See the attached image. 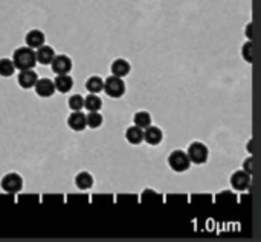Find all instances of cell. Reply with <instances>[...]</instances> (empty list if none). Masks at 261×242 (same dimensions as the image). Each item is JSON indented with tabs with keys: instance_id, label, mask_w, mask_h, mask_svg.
Returning <instances> with one entry per match:
<instances>
[{
	"instance_id": "1",
	"label": "cell",
	"mask_w": 261,
	"mask_h": 242,
	"mask_svg": "<svg viewBox=\"0 0 261 242\" xmlns=\"http://www.w3.org/2000/svg\"><path fill=\"white\" fill-rule=\"evenodd\" d=\"M13 63L14 67L19 70H26V69H34V66L37 64V58H35V52L32 51V48L25 46V48H19L14 55H13Z\"/></svg>"
},
{
	"instance_id": "2",
	"label": "cell",
	"mask_w": 261,
	"mask_h": 242,
	"mask_svg": "<svg viewBox=\"0 0 261 242\" xmlns=\"http://www.w3.org/2000/svg\"><path fill=\"white\" fill-rule=\"evenodd\" d=\"M102 90L105 92L107 96L116 99V98L124 96V93H125V83L122 81V78L111 75V76H108V78L104 81Z\"/></svg>"
},
{
	"instance_id": "3",
	"label": "cell",
	"mask_w": 261,
	"mask_h": 242,
	"mask_svg": "<svg viewBox=\"0 0 261 242\" xmlns=\"http://www.w3.org/2000/svg\"><path fill=\"white\" fill-rule=\"evenodd\" d=\"M168 165L170 168L174 171V172H185L188 171L190 166H191V161H190V157L185 151H173L168 157Z\"/></svg>"
},
{
	"instance_id": "4",
	"label": "cell",
	"mask_w": 261,
	"mask_h": 242,
	"mask_svg": "<svg viewBox=\"0 0 261 242\" xmlns=\"http://www.w3.org/2000/svg\"><path fill=\"white\" fill-rule=\"evenodd\" d=\"M186 154H188L191 163L203 165V163H206L208 155H209V151H208L206 145H203V143H200V142H193V143L188 146V152H186Z\"/></svg>"
},
{
	"instance_id": "5",
	"label": "cell",
	"mask_w": 261,
	"mask_h": 242,
	"mask_svg": "<svg viewBox=\"0 0 261 242\" xmlns=\"http://www.w3.org/2000/svg\"><path fill=\"white\" fill-rule=\"evenodd\" d=\"M2 189L8 193H17L22 190L23 187V178L16 174V172H11V174H7L4 178H2Z\"/></svg>"
},
{
	"instance_id": "6",
	"label": "cell",
	"mask_w": 261,
	"mask_h": 242,
	"mask_svg": "<svg viewBox=\"0 0 261 242\" xmlns=\"http://www.w3.org/2000/svg\"><path fill=\"white\" fill-rule=\"evenodd\" d=\"M35 93L39 95L40 98H51L55 92V86H54V81L48 79V78H42V79H37V83L34 86Z\"/></svg>"
},
{
	"instance_id": "7",
	"label": "cell",
	"mask_w": 261,
	"mask_h": 242,
	"mask_svg": "<svg viewBox=\"0 0 261 242\" xmlns=\"http://www.w3.org/2000/svg\"><path fill=\"white\" fill-rule=\"evenodd\" d=\"M52 64V70L57 75H63V73H69L72 70V60L66 55H57L52 58L51 61Z\"/></svg>"
},
{
	"instance_id": "8",
	"label": "cell",
	"mask_w": 261,
	"mask_h": 242,
	"mask_svg": "<svg viewBox=\"0 0 261 242\" xmlns=\"http://www.w3.org/2000/svg\"><path fill=\"white\" fill-rule=\"evenodd\" d=\"M67 125L73 130V131H83L87 127L86 122V114L80 111H73L69 117H67Z\"/></svg>"
},
{
	"instance_id": "9",
	"label": "cell",
	"mask_w": 261,
	"mask_h": 242,
	"mask_svg": "<svg viewBox=\"0 0 261 242\" xmlns=\"http://www.w3.org/2000/svg\"><path fill=\"white\" fill-rule=\"evenodd\" d=\"M231 184L237 190H246L250 184V174L246 171H237L231 177Z\"/></svg>"
},
{
	"instance_id": "10",
	"label": "cell",
	"mask_w": 261,
	"mask_h": 242,
	"mask_svg": "<svg viewBox=\"0 0 261 242\" xmlns=\"http://www.w3.org/2000/svg\"><path fill=\"white\" fill-rule=\"evenodd\" d=\"M37 79H39V76H37V73L32 70V69H26V70H20L19 76H17V81L20 87L23 89H31L35 86Z\"/></svg>"
},
{
	"instance_id": "11",
	"label": "cell",
	"mask_w": 261,
	"mask_h": 242,
	"mask_svg": "<svg viewBox=\"0 0 261 242\" xmlns=\"http://www.w3.org/2000/svg\"><path fill=\"white\" fill-rule=\"evenodd\" d=\"M162 139H164V133H162V130L161 128H158V127H153V125H150V127H147L145 128V131H144V140L148 143V145H159L161 142H162Z\"/></svg>"
},
{
	"instance_id": "12",
	"label": "cell",
	"mask_w": 261,
	"mask_h": 242,
	"mask_svg": "<svg viewBox=\"0 0 261 242\" xmlns=\"http://www.w3.org/2000/svg\"><path fill=\"white\" fill-rule=\"evenodd\" d=\"M39 51L35 52V58H37V63H42L43 66L46 64H51L52 58L55 57V52L51 46H45L42 45L40 48H37Z\"/></svg>"
},
{
	"instance_id": "13",
	"label": "cell",
	"mask_w": 261,
	"mask_h": 242,
	"mask_svg": "<svg viewBox=\"0 0 261 242\" xmlns=\"http://www.w3.org/2000/svg\"><path fill=\"white\" fill-rule=\"evenodd\" d=\"M130 63L124 58H118L111 63V73L115 76H119V78H124L130 73Z\"/></svg>"
},
{
	"instance_id": "14",
	"label": "cell",
	"mask_w": 261,
	"mask_h": 242,
	"mask_svg": "<svg viewBox=\"0 0 261 242\" xmlns=\"http://www.w3.org/2000/svg\"><path fill=\"white\" fill-rule=\"evenodd\" d=\"M26 45L29 48H40L45 45V34L39 29H32L26 34Z\"/></svg>"
},
{
	"instance_id": "15",
	"label": "cell",
	"mask_w": 261,
	"mask_h": 242,
	"mask_svg": "<svg viewBox=\"0 0 261 242\" xmlns=\"http://www.w3.org/2000/svg\"><path fill=\"white\" fill-rule=\"evenodd\" d=\"M54 86H55V90H58L60 93H66L73 87V79L67 73L58 75L54 81Z\"/></svg>"
},
{
	"instance_id": "16",
	"label": "cell",
	"mask_w": 261,
	"mask_h": 242,
	"mask_svg": "<svg viewBox=\"0 0 261 242\" xmlns=\"http://www.w3.org/2000/svg\"><path fill=\"white\" fill-rule=\"evenodd\" d=\"M125 139L132 145H139L144 140V131H142V128H139L136 125L135 127H130L127 130V133H125Z\"/></svg>"
},
{
	"instance_id": "17",
	"label": "cell",
	"mask_w": 261,
	"mask_h": 242,
	"mask_svg": "<svg viewBox=\"0 0 261 242\" xmlns=\"http://www.w3.org/2000/svg\"><path fill=\"white\" fill-rule=\"evenodd\" d=\"M133 122H135L136 127L145 130L147 127L152 125V116H150V113H147V111H138L133 117Z\"/></svg>"
},
{
	"instance_id": "18",
	"label": "cell",
	"mask_w": 261,
	"mask_h": 242,
	"mask_svg": "<svg viewBox=\"0 0 261 242\" xmlns=\"http://www.w3.org/2000/svg\"><path fill=\"white\" fill-rule=\"evenodd\" d=\"M75 184L78 189L81 190H86V189H90L93 186V177L89 174V172H80L75 178Z\"/></svg>"
},
{
	"instance_id": "19",
	"label": "cell",
	"mask_w": 261,
	"mask_h": 242,
	"mask_svg": "<svg viewBox=\"0 0 261 242\" xmlns=\"http://www.w3.org/2000/svg\"><path fill=\"white\" fill-rule=\"evenodd\" d=\"M104 87V81L99 76H90L86 81V89L89 90V93H99L102 92Z\"/></svg>"
},
{
	"instance_id": "20",
	"label": "cell",
	"mask_w": 261,
	"mask_h": 242,
	"mask_svg": "<svg viewBox=\"0 0 261 242\" xmlns=\"http://www.w3.org/2000/svg\"><path fill=\"white\" fill-rule=\"evenodd\" d=\"M84 107L89 111H98L102 107V101H101V98L96 96V93H89V96L84 98Z\"/></svg>"
},
{
	"instance_id": "21",
	"label": "cell",
	"mask_w": 261,
	"mask_h": 242,
	"mask_svg": "<svg viewBox=\"0 0 261 242\" xmlns=\"http://www.w3.org/2000/svg\"><path fill=\"white\" fill-rule=\"evenodd\" d=\"M14 70H16V67H14L13 60H8V58L0 60V76L8 78V76L14 75Z\"/></svg>"
},
{
	"instance_id": "22",
	"label": "cell",
	"mask_w": 261,
	"mask_h": 242,
	"mask_svg": "<svg viewBox=\"0 0 261 242\" xmlns=\"http://www.w3.org/2000/svg\"><path fill=\"white\" fill-rule=\"evenodd\" d=\"M102 116L98 113V111H90L87 116H86V122H87V127L90 128H99L102 125Z\"/></svg>"
},
{
	"instance_id": "23",
	"label": "cell",
	"mask_w": 261,
	"mask_h": 242,
	"mask_svg": "<svg viewBox=\"0 0 261 242\" xmlns=\"http://www.w3.org/2000/svg\"><path fill=\"white\" fill-rule=\"evenodd\" d=\"M84 107V98L81 95H73L69 98V108L72 111H80Z\"/></svg>"
},
{
	"instance_id": "24",
	"label": "cell",
	"mask_w": 261,
	"mask_h": 242,
	"mask_svg": "<svg viewBox=\"0 0 261 242\" xmlns=\"http://www.w3.org/2000/svg\"><path fill=\"white\" fill-rule=\"evenodd\" d=\"M243 58L250 64L252 63V43L247 42L244 46H243Z\"/></svg>"
},
{
	"instance_id": "25",
	"label": "cell",
	"mask_w": 261,
	"mask_h": 242,
	"mask_svg": "<svg viewBox=\"0 0 261 242\" xmlns=\"http://www.w3.org/2000/svg\"><path fill=\"white\" fill-rule=\"evenodd\" d=\"M244 171H246L247 174L252 172V169H250V158H247V160L244 161Z\"/></svg>"
}]
</instances>
